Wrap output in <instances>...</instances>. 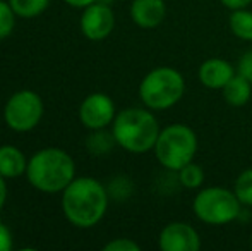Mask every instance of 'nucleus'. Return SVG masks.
<instances>
[{"label":"nucleus","mask_w":252,"mask_h":251,"mask_svg":"<svg viewBox=\"0 0 252 251\" xmlns=\"http://www.w3.org/2000/svg\"><path fill=\"white\" fill-rule=\"evenodd\" d=\"M60 194L63 217L77 229L94 227L108 210V189L90 176H76V179Z\"/></svg>","instance_id":"1"},{"label":"nucleus","mask_w":252,"mask_h":251,"mask_svg":"<svg viewBox=\"0 0 252 251\" xmlns=\"http://www.w3.org/2000/svg\"><path fill=\"white\" fill-rule=\"evenodd\" d=\"M26 179L40 193H62L76 179V162L59 146L41 148L28 160Z\"/></svg>","instance_id":"2"},{"label":"nucleus","mask_w":252,"mask_h":251,"mask_svg":"<svg viewBox=\"0 0 252 251\" xmlns=\"http://www.w3.org/2000/svg\"><path fill=\"white\" fill-rule=\"evenodd\" d=\"M159 131L161 129L155 114L139 107L124 108L112 122V133L117 144L129 153H146L153 150Z\"/></svg>","instance_id":"3"},{"label":"nucleus","mask_w":252,"mask_h":251,"mask_svg":"<svg viewBox=\"0 0 252 251\" xmlns=\"http://www.w3.org/2000/svg\"><path fill=\"white\" fill-rule=\"evenodd\" d=\"M186 91L182 72L168 66L156 67L143 77L139 98L150 110H166L179 104Z\"/></svg>","instance_id":"4"},{"label":"nucleus","mask_w":252,"mask_h":251,"mask_svg":"<svg viewBox=\"0 0 252 251\" xmlns=\"http://www.w3.org/2000/svg\"><path fill=\"white\" fill-rule=\"evenodd\" d=\"M153 150L163 167L179 172L184 165L192 162L196 157L197 136L189 126L170 124L159 131Z\"/></svg>","instance_id":"5"},{"label":"nucleus","mask_w":252,"mask_h":251,"mask_svg":"<svg viewBox=\"0 0 252 251\" xmlns=\"http://www.w3.org/2000/svg\"><path fill=\"white\" fill-rule=\"evenodd\" d=\"M242 203L230 189L211 186L199 191L192 201V210L201 222L209 225H225L235 220Z\"/></svg>","instance_id":"6"},{"label":"nucleus","mask_w":252,"mask_h":251,"mask_svg":"<svg viewBox=\"0 0 252 251\" xmlns=\"http://www.w3.org/2000/svg\"><path fill=\"white\" fill-rule=\"evenodd\" d=\"M45 114L41 97L33 90H19L7 98L3 105V122L14 133H31Z\"/></svg>","instance_id":"7"},{"label":"nucleus","mask_w":252,"mask_h":251,"mask_svg":"<svg viewBox=\"0 0 252 251\" xmlns=\"http://www.w3.org/2000/svg\"><path fill=\"white\" fill-rule=\"evenodd\" d=\"M81 33L91 41H101L112 35L115 28V14H113L110 3L94 2L84 7L79 17Z\"/></svg>","instance_id":"8"},{"label":"nucleus","mask_w":252,"mask_h":251,"mask_svg":"<svg viewBox=\"0 0 252 251\" xmlns=\"http://www.w3.org/2000/svg\"><path fill=\"white\" fill-rule=\"evenodd\" d=\"M117 115L115 104L106 93H91L79 105V121L86 129H105Z\"/></svg>","instance_id":"9"},{"label":"nucleus","mask_w":252,"mask_h":251,"mask_svg":"<svg viewBox=\"0 0 252 251\" xmlns=\"http://www.w3.org/2000/svg\"><path fill=\"white\" fill-rule=\"evenodd\" d=\"M158 245L161 251H199V232L187 222H172L159 232Z\"/></svg>","instance_id":"10"},{"label":"nucleus","mask_w":252,"mask_h":251,"mask_svg":"<svg viewBox=\"0 0 252 251\" xmlns=\"http://www.w3.org/2000/svg\"><path fill=\"white\" fill-rule=\"evenodd\" d=\"M165 16V0H132L130 3V19L143 30H153L159 26Z\"/></svg>","instance_id":"11"},{"label":"nucleus","mask_w":252,"mask_h":251,"mask_svg":"<svg viewBox=\"0 0 252 251\" xmlns=\"http://www.w3.org/2000/svg\"><path fill=\"white\" fill-rule=\"evenodd\" d=\"M235 69L228 61L220 57L208 59L199 67V81L209 90H223L226 83L235 76Z\"/></svg>","instance_id":"12"},{"label":"nucleus","mask_w":252,"mask_h":251,"mask_svg":"<svg viewBox=\"0 0 252 251\" xmlns=\"http://www.w3.org/2000/svg\"><path fill=\"white\" fill-rule=\"evenodd\" d=\"M28 160L21 148L14 144H2L0 146V176L5 179H17L26 176Z\"/></svg>","instance_id":"13"},{"label":"nucleus","mask_w":252,"mask_h":251,"mask_svg":"<svg viewBox=\"0 0 252 251\" xmlns=\"http://www.w3.org/2000/svg\"><path fill=\"white\" fill-rule=\"evenodd\" d=\"M251 81L246 79L244 76H240L239 72L223 86V98L228 105L232 107H242L249 102L251 98Z\"/></svg>","instance_id":"14"},{"label":"nucleus","mask_w":252,"mask_h":251,"mask_svg":"<svg viewBox=\"0 0 252 251\" xmlns=\"http://www.w3.org/2000/svg\"><path fill=\"white\" fill-rule=\"evenodd\" d=\"M230 30L237 38L252 41V12L247 9H235L230 16Z\"/></svg>","instance_id":"15"},{"label":"nucleus","mask_w":252,"mask_h":251,"mask_svg":"<svg viewBox=\"0 0 252 251\" xmlns=\"http://www.w3.org/2000/svg\"><path fill=\"white\" fill-rule=\"evenodd\" d=\"M50 2L52 0H9L17 17H23V19H34L41 16L48 9Z\"/></svg>","instance_id":"16"},{"label":"nucleus","mask_w":252,"mask_h":251,"mask_svg":"<svg viewBox=\"0 0 252 251\" xmlns=\"http://www.w3.org/2000/svg\"><path fill=\"white\" fill-rule=\"evenodd\" d=\"M113 144H117L115 138H113V133H105V129H96L91 131V134L86 140V148L91 155H105L108 153L113 148Z\"/></svg>","instance_id":"17"},{"label":"nucleus","mask_w":252,"mask_h":251,"mask_svg":"<svg viewBox=\"0 0 252 251\" xmlns=\"http://www.w3.org/2000/svg\"><path fill=\"white\" fill-rule=\"evenodd\" d=\"M179 181L182 182V186H186L187 189H196L201 188L204 182V171L201 165L189 162L187 165H184L179 171Z\"/></svg>","instance_id":"18"},{"label":"nucleus","mask_w":252,"mask_h":251,"mask_svg":"<svg viewBox=\"0 0 252 251\" xmlns=\"http://www.w3.org/2000/svg\"><path fill=\"white\" fill-rule=\"evenodd\" d=\"M233 193L246 207H252V169H246L239 174L233 184Z\"/></svg>","instance_id":"19"},{"label":"nucleus","mask_w":252,"mask_h":251,"mask_svg":"<svg viewBox=\"0 0 252 251\" xmlns=\"http://www.w3.org/2000/svg\"><path fill=\"white\" fill-rule=\"evenodd\" d=\"M17 14L10 7L9 0H0V40H5L12 35L14 26H16Z\"/></svg>","instance_id":"20"},{"label":"nucleus","mask_w":252,"mask_h":251,"mask_svg":"<svg viewBox=\"0 0 252 251\" xmlns=\"http://www.w3.org/2000/svg\"><path fill=\"white\" fill-rule=\"evenodd\" d=\"M103 250L105 251H139L141 246L129 238H117L106 243V245L103 246Z\"/></svg>","instance_id":"21"},{"label":"nucleus","mask_w":252,"mask_h":251,"mask_svg":"<svg viewBox=\"0 0 252 251\" xmlns=\"http://www.w3.org/2000/svg\"><path fill=\"white\" fill-rule=\"evenodd\" d=\"M237 72L252 83V50L246 52V54L239 59V64H237Z\"/></svg>","instance_id":"22"},{"label":"nucleus","mask_w":252,"mask_h":251,"mask_svg":"<svg viewBox=\"0 0 252 251\" xmlns=\"http://www.w3.org/2000/svg\"><path fill=\"white\" fill-rule=\"evenodd\" d=\"M14 246V238L10 229L0 222V251H9Z\"/></svg>","instance_id":"23"},{"label":"nucleus","mask_w":252,"mask_h":251,"mask_svg":"<svg viewBox=\"0 0 252 251\" xmlns=\"http://www.w3.org/2000/svg\"><path fill=\"white\" fill-rule=\"evenodd\" d=\"M220 2H221L225 7H228V9L235 10V9H246L252 0H220Z\"/></svg>","instance_id":"24"},{"label":"nucleus","mask_w":252,"mask_h":251,"mask_svg":"<svg viewBox=\"0 0 252 251\" xmlns=\"http://www.w3.org/2000/svg\"><path fill=\"white\" fill-rule=\"evenodd\" d=\"M7 196H9V188H7V179L3 176H0V212L5 207Z\"/></svg>","instance_id":"25"},{"label":"nucleus","mask_w":252,"mask_h":251,"mask_svg":"<svg viewBox=\"0 0 252 251\" xmlns=\"http://www.w3.org/2000/svg\"><path fill=\"white\" fill-rule=\"evenodd\" d=\"M63 2L69 7H72V9H84V7L91 5V3L98 2V0H63Z\"/></svg>","instance_id":"26"},{"label":"nucleus","mask_w":252,"mask_h":251,"mask_svg":"<svg viewBox=\"0 0 252 251\" xmlns=\"http://www.w3.org/2000/svg\"><path fill=\"white\" fill-rule=\"evenodd\" d=\"M251 248H252V238H251Z\"/></svg>","instance_id":"27"}]
</instances>
